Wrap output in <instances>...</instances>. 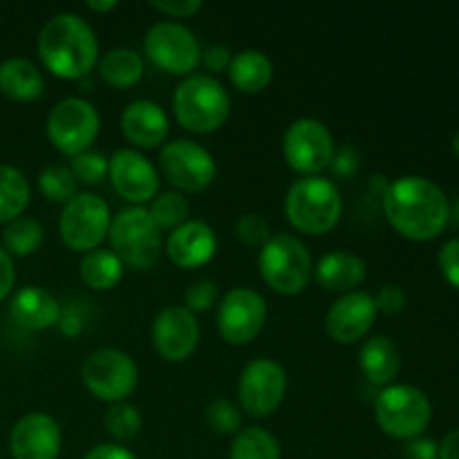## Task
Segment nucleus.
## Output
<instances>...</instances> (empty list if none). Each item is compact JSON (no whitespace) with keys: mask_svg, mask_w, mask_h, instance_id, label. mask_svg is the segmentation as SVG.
Wrapping results in <instances>:
<instances>
[{"mask_svg":"<svg viewBox=\"0 0 459 459\" xmlns=\"http://www.w3.org/2000/svg\"><path fill=\"white\" fill-rule=\"evenodd\" d=\"M384 213L399 236L429 242L442 236L451 222V202L433 179L403 175L385 188Z\"/></svg>","mask_w":459,"mask_h":459,"instance_id":"nucleus-1","label":"nucleus"},{"mask_svg":"<svg viewBox=\"0 0 459 459\" xmlns=\"http://www.w3.org/2000/svg\"><path fill=\"white\" fill-rule=\"evenodd\" d=\"M39 54L54 76L76 81L88 76L99 63V40L85 18L63 12L40 30Z\"/></svg>","mask_w":459,"mask_h":459,"instance_id":"nucleus-2","label":"nucleus"},{"mask_svg":"<svg viewBox=\"0 0 459 459\" xmlns=\"http://www.w3.org/2000/svg\"><path fill=\"white\" fill-rule=\"evenodd\" d=\"M285 213L291 227L307 236H323L339 224L343 213L341 191L332 179L312 175L296 179L285 197Z\"/></svg>","mask_w":459,"mask_h":459,"instance_id":"nucleus-3","label":"nucleus"},{"mask_svg":"<svg viewBox=\"0 0 459 459\" xmlns=\"http://www.w3.org/2000/svg\"><path fill=\"white\" fill-rule=\"evenodd\" d=\"M175 117L191 133H215L231 115V99L215 76L191 74L173 94Z\"/></svg>","mask_w":459,"mask_h":459,"instance_id":"nucleus-4","label":"nucleus"},{"mask_svg":"<svg viewBox=\"0 0 459 459\" xmlns=\"http://www.w3.org/2000/svg\"><path fill=\"white\" fill-rule=\"evenodd\" d=\"M375 420L388 437L411 442L429 429L433 403L415 385L390 384L377 397Z\"/></svg>","mask_w":459,"mask_h":459,"instance_id":"nucleus-5","label":"nucleus"},{"mask_svg":"<svg viewBox=\"0 0 459 459\" xmlns=\"http://www.w3.org/2000/svg\"><path fill=\"white\" fill-rule=\"evenodd\" d=\"M258 269L263 281L282 296H296L312 278V255L291 233H278L260 247Z\"/></svg>","mask_w":459,"mask_h":459,"instance_id":"nucleus-6","label":"nucleus"},{"mask_svg":"<svg viewBox=\"0 0 459 459\" xmlns=\"http://www.w3.org/2000/svg\"><path fill=\"white\" fill-rule=\"evenodd\" d=\"M108 238L117 258L128 267L151 269L160 260V229L143 206H130L117 213L110 222Z\"/></svg>","mask_w":459,"mask_h":459,"instance_id":"nucleus-7","label":"nucleus"},{"mask_svg":"<svg viewBox=\"0 0 459 459\" xmlns=\"http://www.w3.org/2000/svg\"><path fill=\"white\" fill-rule=\"evenodd\" d=\"M110 206L97 193H76L67 204H63L58 233L63 245L72 251L88 254L101 247L110 231Z\"/></svg>","mask_w":459,"mask_h":459,"instance_id":"nucleus-8","label":"nucleus"},{"mask_svg":"<svg viewBox=\"0 0 459 459\" xmlns=\"http://www.w3.org/2000/svg\"><path fill=\"white\" fill-rule=\"evenodd\" d=\"M81 379L97 399L119 403L137 388L139 370L130 354L115 348H101L88 354L81 366Z\"/></svg>","mask_w":459,"mask_h":459,"instance_id":"nucleus-9","label":"nucleus"},{"mask_svg":"<svg viewBox=\"0 0 459 459\" xmlns=\"http://www.w3.org/2000/svg\"><path fill=\"white\" fill-rule=\"evenodd\" d=\"M97 108L81 97H67L58 101L48 115V137L63 155L76 157L88 151L99 134Z\"/></svg>","mask_w":459,"mask_h":459,"instance_id":"nucleus-10","label":"nucleus"},{"mask_svg":"<svg viewBox=\"0 0 459 459\" xmlns=\"http://www.w3.org/2000/svg\"><path fill=\"white\" fill-rule=\"evenodd\" d=\"M282 155L296 173L312 178L334 161V139L323 121L300 117L282 134Z\"/></svg>","mask_w":459,"mask_h":459,"instance_id":"nucleus-11","label":"nucleus"},{"mask_svg":"<svg viewBox=\"0 0 459 459\" xmlns=\"http://www.w3.org/2000/svg\"><path fill=\"white\" fill-rule=\"evenodd\" d=\"M148 58L169 74H191L202 61V48L186 25L175 21H160L143 36Z\"/></svg>","mask_w":459,"mask_h":459,"instance_id":"nucleus-12","label":"nucleus"},{"mask_svg":"<svg viewBox=\"0 0 459 459\" xmlns=\"http://www.w3.org/2000/svg\"><path fill=\"white\" fill-rule=\"evenodd\" d=\"M287 393V372L273 359H254L247 363L238 381V399L251 417H269L281 408Z\"/></svg>","mask_w":459,"mask_h":459,"instance_id":"nucleus-13","label":"nucleus"},{"mask_svg":"<svg viewBox=\"0 0 459 459\" xmlns=\"http://www.w3.org/2000/svg\"><path fill=\"white\" fill-rule=\"evenodd\" d=\"M160 169L170 184L191 193L209 188L218 173L215 157L191 139H173L164 143L160 152Z\"/></svg>","mask_w":459,"mask_h":459,"instance_id":"nucleus-14","label":"nucleus"},{"mask_svg":"<svg viewBox=\"0 0 459 459\" xmlns=\"http://www.w3.org/2000/svg\"><path fill=\"white\" fill-rule=\"evenodd\" d=\"M267 323V303L249 287H236L218 305V330L227 343L247 345Z\"/></svg>","mask_w":459,"mask_h":459,"instance_id":"nucleus-15","label":"nucleus"},{"mask_svg":"<svg viewBox=\"0 0 459 459\" xmlns=\"http://www.w3.org/2000/svg\"><path fill=\"white\" fill-rule=\"evenodd\" d=\"M151 339L161 359L173 363L186 361L200 343L195 314L188 312L184 305H169L152 321Z\"/></svg>","mask_w":459,"mask_h":459,"instance_id":"nucleus-16","label":"nucleus"},{"mask_svg":"<svg viewBox=\"0 0 459 459\" xmlns=\"http://www.w3.org/2000/svg\"><path fill=\"white\" fill-rule=\"evenodd\" d=\"M108 175L115 191L134 206L152 202L160 191L155 166L148 157L133 148H121L108 160Z\"/></svg>","mask_w":459,"mask_h":459,"instance_id":"nucleus-17","label":"nucleus"},{"mask_svg":"<svg viewBox=\"0 0 459 459\" xmlns=\"http://www.w3.org/2000/svg\"><path fill=\"white\" fill-rule=\"evenodd\" d=\"M61 446V426L48 412H27L9 435L13 459H58Z\"/></svg>","mask_w":459,"mask_h":459,"instance_id":"nucleus-18","label":"nucleus"},{"mask_svg":"<svg viewBox=\"0 0 459 459\" xmlns=\"http://www.w3.org/2000/svg\"><path fill=\"white\" fill-rule=\"evenodd\" d=\"M375 299L366 291H350L334 300L325 316V330L336 343L350 345L361 341L377 321Z\"/></svg>","mask_w":459,"mask_h":459,"instance_id":"nucleus-19","label":"nucleus"},{"mask_svg":"<svg viewBox=\"0 0 459 459\" xmlns=\"http://www.w3.org/2000/svg\"><path fill=\"white\" fill-rule=\"evenodd\" d=\"M218 251L215 231L202 220H188L173 229L166 240V254L178 267L195 269L209 263Z\"/></svg>","mask_w":459,"mask_h":459,"instance_id":"nucleus-20","label":"nucleus"},{"mask_svg":"<svg viewBox=\"0 0 459 459\" xmlns=\"http://www.w3.org/2000/svg\"><path fill=\"white\" fill-rule=\"evenodd\" d=\"M121 130L137 148H157L169 137V117L155 101L139 99L121 112Z\"/></svg>","mask_w":459,"mask_h":459,"instance_id":"nucleus-21","label":"nucleus"},{"mask_svg":"<svg viewBox=\"0 0 459 459\" xmlns=\"http://www.w3.org/2000/svg\"><path fill=\"white\" fill-rule=\"evenodd\" d=\"M9 314H12L13 323L22 330L40 332L56 325L58 318H61V305H58L56 296L49 294L48 290L30 285L16 291L12 305H9Z\"/></svg>","mask_w":459,"mask_h":459,"instance_id":"nucleus-22","label":"nucleus"},{"mask_svg":"<svg viewBox=\"0 0 459 459\" xmlns=\"http://www.w3.org/2000/svg\"><path fill=\"white\" fill-rule=\"evenodd\" d=\"M316 281L323 290L350 294L366 281V260L350 251H330L316 264Z\"/></svg>","mask_w":459,"mask_h":459,"instance_id":"nucleus-23","label":"nucleus"},{"mask_svg":"<svg viewBox=\"0 0 459 459\" xmlns=\"http://www.w3.org/2000/svg\"><path fill=\"white\" fill-rule=\"evenodd\" d=\"M363 377L375 385H390L402 370V352L388 336H372L359 350Z\"/></svg>","mask_w":459,"mask_h":459,"instance_id":"nucleus-24","label":"nucleus"},{"mask_svg":"<svg viewBox=\"0 0 459 459\" xmlns=\"http://www.w3.org/2000/svg\"><path fill=\"white\" fill-rule=\"evenodd\" d=\"M229 79L240 92L255 94L263 92L273 76V65L269 56L260 49H242L233 54L229 63Z\"/></svg>","mask_w":459,"mask_h":459,"instance_id":"nucleus-25","label":"nucleus"},{"mask_svg":"<svg viewBox=\"0 0 459 459\" xmlns=\"http://www.w3.org/2000/svg\"><path fill=\"white\" fill-rule=\"evenodd\" d=\"M0 90L16 101H34L43 94L45 79L34 63L13 56L0 63Z\"/></svg>","mask_w":459,"mask_h":459,"instance_id":"nucleus-26","label":"nucleus"},{"mask_svg":"<svg viewBox=\"0 0 459 459\" xmlns=\"http://www.w3.org/2000/svg\"><path fill=\"white\" fill-rule=\"evenodd\" d=\"M81 281L94 291L115 290L124 278V263L115 255L112 249H94L83 254L79 264Z\"/></svg>","mask_w":459,"mask_h":459,"instance_id":"nucleus-27","label":"nucleus"},{"mask_svg":"<svg viewBox=\"0 0 459 459\" xmlns=\"http://www.w3.org/2000/svg\"><path fill=\"white\" fill-rule=\"evenodd\" d=\"M99 74L115 88H130L143 76V61L133 48H112L99 61Z\"/></svg>","mask_w":459,"mask_h":459,"instance_id":"nucleus-28","label":"nucleus"},{"mask_svg":"<svg viewBox=\"0 0 459 459\" xmlns=\"http://www.w3.org/2000/svg\"><path fill=\"white\" fill-rule=\"evenodd\" d=\"M30 204V182L22 170L0 164V224L21 218Z\"/></svg>","mask_w":459,"mask_h":459,"instance_id":"nucleus-29","label":"nucleus"},{"mask_svg":"<svg viewBox=\"0 0 459 459\" xmlns=\"http://www.w3.org/2000/svg\"><path fill=\"white\" fill-rule=\"evenodd\" d=\"M229 459H281V444L269 430L251 426L236 435Z\"/></svg>","mask_w":459,"mask_h":459,"instance_id":"nucleus-30","label":"nucleus"},{"mask_svg":"<svg viewBox=\"0 0 459 459\" xmlns=\"http://www.w3.org/2000/svg\"><path fill=\"white\" fill-rule=\"evenodd\" d=\"M43 227L34 218H16L3 233V245L9 255H30L43 245Z\"/></svg>","mask_w":459,"mask_h":459,"instance_id":"nucleus-31","label":"nucleus"},{"mask_svg":"<svg viewBox=\"0 0 459 459\" xmlns=\"http://www.w3.org/2000/svg\"><path fill=\"white\" fill-rule=\"evenodd\" d=\"M148 213H151L152 222H155V227L160 229V231L161 229H164V231L166 229L173 231V229L182 227L184 222H188L191 206H188V200L182 195V193L166 191L151 202Z\"/></svg>","mask_w":459,"mask_h":459,"instance_id":"nucleus-32","label":"nucleus"},{"mask_svg":"<svg viewBox=\"0 0 459 459\" xmlns=\"http://www.w3.org/2000/svg\"><path fill=\"white\" fill-rule=\"evenodd\" d=\"M76 179L72 175L70 166L52 164L43 169L39 175V188L49 202H58V204H67L72 197L76 195Z\"/></svg>","mask_w":459,"mask_h":459,"instance_id":"nucleus-33","label":"nucleus"},{"mask_svg":"<svg viewBox=\"0 0 459 459\" xmlns=\"http://www.w3.org/2000/svg\"><path fill=\"white\" fill-rule=\"evenodd\" d=\"M103 424L112 437L119 439V442H128V439L137 437L139 430H142V412L133 403H110L106 417H103Z\"/></svg>","mask_w":459,"mask_h":459,"instance_id":"nucleus-34","label":"nucleus"},{"mask_svg":"<svg viewBox=\"0 0 459 459\" xmlns=\"http://www.w3.org/2000/svg\"><path fill=\"white\" fill-rule=\"evenodd\" d=\"M206 421L220 435H238L242 430V412L229 399H213L206 408Z\"/></svg>","mask_w":459,"mask_h":459,"instance_id":"nucleus-35","label":"nucleus"},{"mask_svg":"<svg viewBox=\"0 0 459 459\" xmlns=\"http://www.w3.org/2000/svg\"><path fill=\"white\" fill-rule=\"evenodd\" d=\"M70 170L76 182L83 184H99L108 173V160L99 152L85 151L81 155L72 157Z\"/></svg>","mask_w":459,"mask_h":459,"instance_id":"nucleus-36","label":"nucleus"},{"mask_svg":"<svg viewBox=\"0 0 459 459\" xmlns=\"http://www.w3.org/2000/svg\"><path fill=\"white\" fill-rule=\"evenodd\" d=\"M188 312H206V309L218 305V285L213 281H197L184 294Z\"/></svg>","mask_w":459,"mask_h":459,"instance_id":"nucleus-37","label":"nucleus"},{"mask_svg":"<svg viewBox=\"0 0 459 459\" xmlns=\"http://www.w3.org/2000/svg\"><path fill=\"white\" fill-rule=\"evenodd\" d=\"M236 233L245 245L249 247H264V242L269 240V224L267 220L260 218L258 213H247L238 220Z\"/></svg>","mask_w":459,"mask_h":459,"instance_id":"nucleus-38","label":"nucleus"},{"mask_svg":"<svg viewBox=\"0 0 459 459\" xmlns=\"http://www.w3.org/2000/svg\"><path fill=\"white\" fill-rule=\"evenodd\" d=\"M377 305V312L384 314H399L403 307H406V291L403 287L394 285V282H388V285H381V290L377 291V296H372Z\"/></svg>","mask_w":459,"mask_h":459,"instance_id":"nucleus-39","label":"nucleus"},{"mask_svg":"<svg viewBox=\"0 0 459 459\" xmlns=\"http://www.w3.org/2000/svg\"><path fill=\"white\" fill-rule=\"evenodd\" d=\"M437 263L448 285L459 290V238H453L439 249Z\"/></svg>","mask_w":459,"mask_h":459,"instance_id":"nucleus-40","label":"nucleus"},{"mask_svg":"<svg viewBox=\"0 0 459 459\" xmlns=\"http://www.w3.org/2000/svg\"><path fill=\"white\" fill-rule=\"evenodd\" d=\"M151 7L170 18H188L195 16L204 7V3L202 0H152Z\"/></svg>","mask_w":459,"mask_h":459,"instance_id":"nucleus-41","label":"nucleus"},{"mask_svg":"<svg viewBox=\"0 0 459 459\" xmlns=\"http://www.w3.org/2000/svg\"><path fill=\"white\" fill-rule=\"evenodd\" d=\"M403 457L406 459H439V448L433 439L417 437L411 439L403 451Z\"/></svg>","mask_w":459,"mask_h":459,"instance_id":"nucleus-42","label":"nucleus"},{"mask_svg":"<svg viewBox=\"0 0 459 459\" xmlns=\"http://www.w3.org/2000/svg\"><path fill=\"white\" fill-rule=\"evenodd\" d=\"M13 282H16V269H13L12 255L0 247V300L7 299L9 291L13 290Z\"/></svg>","mask_w":459,"mask_h":459,"instance_id":"nucleus-43","label":"nucleus"},{"mask_svg":"<svg viewBox=\"0 0 459 459\" xmlns=\"http://www.w3.org/2000/svg\"><path fill=\"white\" fill-rule=\"evenodd\" d=\"M202 61L206 63V67H211L213 72L227 70L229 63H231V54L224 45H211L209 49L202 52Z\"/></svg>","mask_w":459,"mask_h":459,"instance_id":"nucleus-44","label":"nucleus"},{"mask_svg":"<svg viewBox=\"0 0 459 459\" xmlns=\"http://www.w3.org/2000/svg\"><path fill=\"white\" fill-rule=\"evenodd\" d=\"M83 459H137L128 448L119 446V444H99V446L90 448L88 455Z\"/></svg>","mask_w":459,"mask_h":459,"instance_id":"nucleus-45","label":"nucleus"},{"mask_svg":"<svg viewBox=\"0 0 459 459\" xmlns=\"http://www.w3.org/2000/svg\"><path fill=\"white\" fill-rule=\"evenodd\" d=\"M439 459H459V429L451 430L439 444Z\"/></svg>","mask_w":459,"mask_h":459,"instance_id":"nucleus-46","label":"nucleus"},{"mask_svg":"<svg viewBox=\"0 0 459 459\" xmlns=\"http://www.w3.org/2000/svg\"><path fill=\"white\" fill-rule=\"evenodd\" d=\"M88 7L92 9V12L106 13V12H112V9L117 7V3H115V0H103V3H99V0H90Z\"/></svg>","mask_w":459,"mask_h":459,"instance_id":"nucleus-47","label":"nucleus"},{"mask_svg":"<svg viewBox=\"0 0 459 459\" xmlns=\"http://www.w3.org/2000/svg\"><path fill=\"white\" fill-rule=\"evenodd\" d=\"M451 222L457 224V227H459V200L451 206Z\"/></svg>","mask_w":459,"mask_h":459,"instance_id":"nucleus-48","label":"nucleus"},{"mask_svg":"<svg viewBox=\"0 0 459 459\" xmlns=\"http://www.w3.org/2000/svg\"><path fill=\"white\" fill-rule=\"evenodd\" d=\"M453 152H455V157L459 160V133L453 137Z\"/></svg>","mask_w":459,"mask_h":459,"instance_id":"nucleus-49","label":"nucleus"}]
</instances>
